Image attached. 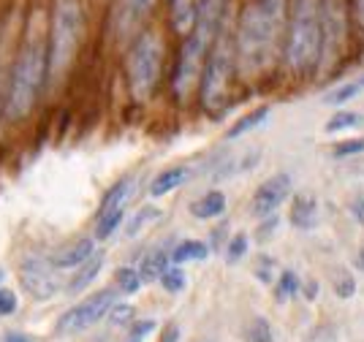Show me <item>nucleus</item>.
Wrapping results in <instances>:
<instances>
[{"instance_id": "31", "label": "nucleus", "mask_w": 364, "mask_h": 342, "mask_svg": "<svg viewBox=\"0 0 364 342\" xmlns=\"http://www.w3.org/2000/svg\"><path fill=\"white\" fill-rule=\"evenodd\" d=\"M161 285H164V291H168V294H180L182 288H185V272L177 267H171L166 274L161 277Z\"/></svg>"}, {"instance_id": "9", "label": "nucleus", "mask_w": 364, "mask_h": 342, "mask_svg": "<svg viewBox=\"0 0 364 342\" xmlns=\"http://www.w3.org/2000/svg\"><path fill=\"white\" fill-rule=\"evenodd\" d=\"M19 283L22 288L38 301H49L60 294V274L58 267L44 258V255H28L22 264H19Z\"/></svg>"}, {"instance_id": "16", "label": "nucleus", "mask_w": 364, "mask_h": 342, "mask_svg": "<svg viewBox=\"0 0 364 342\" xmlns=\"http://www.w3.org/2000/svg\"><path fill=\"white\" fill-rule=\"evenodd\" d=\"M101 267H104V253L98 250V253H92L87 261H82V264L74 269V277L68 280V291H71V294H79V291H85V288H87V285H90L95 277H98Z\"/></svg>"}, {"instance_id": "38", "label": "nucleus", "mask_w": 364, "mask_h": 342, "mask_svg": "<svg viewBox=\"0 0 364 342\" xmlns=\"http://www.w3.org/2000/svg\"><path fill=\"white\" fill-rule=\"evenodd\" d=\"M161 342H180V328L174 326V324L166 326V331L161 334Z\"/></svg>"}, {"instance_id": "33", "label": "nucleus", "mask_w": 364, "mask_h": 342, "mask_svg": "<svg viewBox=\"0 0 364 342\" xmlns=\"http://www.w3.org/2000/svg\"><path fill=\"white\" fill-rule=\"evenodd\" d=\"M334 294L340 299H350L356 294V280H353L350 274H340V277L334 280Z\"/></svg>"}, {"instance_id": "10", "label": "nucleus", "mask_w": 364, "mask_h": 342, "mask_svg": "<svg viewBox=\"0 0 364 342\" xmlns=\"http://www.w3.org/2000/svg\"><path fill=\"white\" fill-rule=\"evenodd\" d=\"M350 0H321V25H323V58L343 49L348 36Z\"/></svg>"}, {"instance_id": "8", "label": "nucleus", "mask_w": 364, "mask_h": 342, "mask_svg": "<svg viewBox=\"0 0 364 342\" xmlns=\"http://www.w3.org/2000/svg\"><path fill=\"white\" fill-rule=\"evenodd\" d=\"M117 288H104V291H95L92 296H87L82 304H76L74 310H68L65 315H60L58 321V334L68 337V334H79V331H87L90 326H95L98 321H104L109 315V310L117 304Z\"/></svg>"}, {"instance_id": "17", "label": "nucleus", "mask_w": 364, "mask_h": 342, "mask_svg": "<svg viewBox=\"0 0 364 342\" xmlns=\"http://www.w3.org/2000/svg\"><path fill=\"white\" fill-rule=\"evenodd\" d=\"M191 177V169H185V166H174V169H166V171H161L158 177L152 179L150 185V196L152 198H161V196L171 193V191H177L180 185H185Z\"/></svg>"}, {"instance_id": "34", "label": "nucleus", "mask_w": 364, "mask_h": 342, "mask_svg": "<svg viewBox=\"0 0 364 342\" xmlns=\"http://www.w3.org/2000/svg\"><path fill=\"white\" fill-rule=\"evenodd\" d=\"M109 315H112V321L117 324V326H122V324H128V321H134V315H136V310L131 307V304H114L112 310H109Z\"/></svg>"}, {"instance_id": "6", "label": "nucleus", "mask_w": 364, "mask_h": 342, "mask_svg": "<svg viewBox=\"0 0 364 342\" xmlns=\"http://www.w3.org/2000/svg\"><path fill=\"white\" fill-rule=\"evenodd\" d=\"M234 71H237V46H234V22L228 11L201 71V104L210 112H218L226 104Z\"/></svg>"}, {"instance_id": "30", "label": "nucleus", "mask_w": 364, "mask_h": 342, "mask_svg": "<svg viewBox=\"0 0 364 342\" xmlns=\"http://www.w3.org/2000/svg\"><path fill=\"white\" fill-rule=\"evenodd\" d=\"M245 255H247V237H245V234H237V237L226 245V261L228 264H237V261H242Z\"/></svg>"}, {"instance_id": "28", "label": "nucleus", "mask_w": 364, "mask_h": 342, "mask_svg": "<svg viewBox=\"0 0 364 342\" xmlns=\"http://www.w3.org/2000/svg\"><path fill=\"white\" fill-rule=\"evenodd\" d=\"M245 340L247 342H274L269 321H264V318H253V321H250V326H247V331H245Z\"/></svg>"}, {"instance_id": "20", "label": "nucleus", "mask_w": 364, "mask_h": 342, "mask_svg": "<svg viewBox=\"0 0 364 342\" xmlns=\"http://www.w3.org/2000/svg\"><path fill=\"white\" fill-rule=\"evenodd\" d=\"M207 253H210V247H207L204 242H198V239H185V242H180V245L171 250V264L201 261V258H207Z\"/></svg>"}, {"instance_id": "5", "label": "nucleus", "mask_w": 364, "mask_h": 342, "mask_svg": "<svg viewBox=\"0 0 364 342\" xmlns=\"http://www.w3.org/2000/svg\"><path fill=\"white\" fill-rule=\"evenodd\" d=\"M85 36V6L82 0H55L52 22L46 33L49 44V76L60 79L74 63Z\"/></svg>"}, {"instance_id": "4", "label": "nucleus", "mask_w": 364, "mask_h": 342, "mask_svg": "<svg viewBox=\"0 0 364 342\" xmlns=\"http://www.w3.org/2000/svg\"><path fill=\"white\" fill-rule=\"evenodd\" d=\"M283 60H286L291 74H310L323 63L321 0H294V3H289Z\"/></svg>"}, {"instance_id": "41", "label": "nucleus", "mask_w": 364, "mask_h": 342, "mask_svg": "<svg viewBox=\"0 0 364 342\" xmlns=\"http://www.w3.org/2000/svg\"><path fill=\"white\" fill-rule=\"evenodd\" d=\"M3 342H31V337H25V334H19V331H9Z\"/></svg>"}, {"instance_id": "32", "label": "nucleus", "mask_w": 364, "mask_h": 342, "mask_svg": "<svg viewBox=\"0 0 364 342\" xmlns=\"http://www.w3.org/2000/svg\"><path fill=\"white\" fill-rule=\"evenodd\" d=\"M256 277L264 285H272V277H274V261H272V258L258 255V258H256Z\"/></svg>"}, {"instance_id": "42", "label": "nucleus", "mask_w": 364, "mask_h": 342, "mask_svg": "<svg viewBox=\"0 0 364 342\" xmlns=\"http://www.w3.org/2000/svg\"><path fill=\"white\" fill-rule=\"evenodd\" d=\"M356 269H359V272H364V245L359 247V253H356Z\"/></svg>"}, {"instance_id": "7", "label": "nucleus", "mask_w": 364, "mask_h": 342, "mask_svg": "<svg viewBox=\"0 0 364 342\" xmlns=\"http://www.w3.org/2000/svg\"><path fill=\"white\" fill-rule=\"evenodd\" d=\"M164 65V38L158 30L144 28L131 41L128 60H125V74H128V90L136 101H147L158 85Z\"/></svg>"}, {"instance_id": "19", "label": "nucleus", "mask_w": 364, "mask_h": 342, "mask_svg": "<svg viewBox=\"0 0 364 342\" xmlns=\"http://www.w3.org/2000/svg\"><path fill=\"white\" fill-rule=\"evenodd\" d=\"M223 209H226V196L220 191H210V193H204L191 204V215L198 220H210V218L223 215Z\"/></svg>"}, {"instance_id": "37", "label": "nucleus", "mask_w": 364, "mask_h": 342, "mask_svg": "<svg viewBox=\"0 0 364 342\" xmlns=\"http://www.w3.org/2000/svg\"><path fill=\"white\" fill-rule=\"evenodd\" d=\"M350 11H353V16H356L359 28L364 30V0H350Z\"/></svg>"}, {"instance_id": "27", "label": "nucleus", "mask_w": 364, "mask_h": 342, "mask_svg": "<svg viewBox=\"0 0 364 342\" xmlns=\"http://www.w3.org/2000/svg\"><path fill=\"white\" fill-rule=\"evenodd\" d=\"M299 294V277H296V272H280V277H277V299L280 301H289L291 296H296Z\"/></svg>"}, {"instance_id": "35", "label": "nucleus", "mask_w": 364, "mask_h": 342, "mask_svg": "<svg viewBox=\"0 0 364 342\" xmlns=\"http://www.w3.org/2000/svg\"><path fill=\"white\" fill-rule=\"evenodd\" d=\"M152 328H155V321H139V324H134V328H131V334H128L125 342H144L150 337Z\"/></svg>"}, {"instance_id": "11", "label": "nucleus", "mask_w": 364, "mask_h": 342, "mask_svg": "<svg viewBox=\"0 0 364 342\" xmlns=\"http://www.w3.org/2000/svg\"><path fill=\"white\" fill-rule=\"evenodd\" d=\"M155 9V0H117L114 9V36L120 41L136 38L139 30L144 28L147 16Z\"/></svg>"}, {"instance_id": "22", "label": "nucleus", "mask_w": 364, "mask_h": 342, "mask_svg": "<svg viewBox=\"0 0 364 342\" xmlns=\"http://www.w3.org/2000/svg\"><path fill=\"white\" fill-rule=\"evenodd\" d=\"M131 196H134V179H122L117 182L112 191L107 193V198L101 201V209L98 212H109V209H125L128 207V201H131Z\"/></svg>"}, {"instance_id": "12", "label": "nucleus", "mask_w": 364, "mask_h": 342, "mask_svg": "<svg viewBox=\"0 0 364 342\" xmlns=\"http://www.w3.org/2000/svg\"><path fill=\"white\" fill-rule=\"evenodd\" d=\"M291 191H294V182H291L289 174H274V177L258 185V191L253 193V201H250V212L256 218H269L289 198Z\"/></svg>"}, {"instance_id": "13", "label": "nucleus", "mask_w": 364, "mask_h": 342, "mask_svg": "<svg viewBox=\"0 0 364 342\" xmlns=\"http://www.w3.org/2000/svg\"><path fill=\"white\" fill-rule=\"evenodd\" d=\"M92 253H95L92 239H79V242H74V245H65V247H60L58 253H52L49 255V261H52L58 269H71V267L76 269L82 261H87Z\"/></svg>"}, {"instance_id": "25", "label": "nucleus", "mask_w": 364, "mask_h": 342, "mask_svg": "<svg viewBox=\"0 0 364 342\" xmlns=\"http://www.w3.org/2000/svg\"><path fill=\"white\" fill-rule=\"evenodd\" d=\"M155 220H161V209H155V207H141V209L136 212V215H134V218L128 220V225H125V237H128V239L139 237V234H141V231H144L147 225L155 223Z\"/></svg>"}, {"instance_id": "26", "label": "nucleus", "mask_w": 364, "mask_h": 342, "mask_svg": "<svg viewBox=\"0 0 364 342\" xmlns=\"http://www.w3.org/2000/svg\"><path fill=\"white\" fill-rule=\"evenodd\" d=\"M114 283H117V291L120 294H139V288L144 285V280H141V274H139V269L134 267H122L114 272Z\"/></svg>"}, {"instance_id": "3", "label": "nucleus", "mask_w": 364, "mask_h": 342, "mask_svg": "<svg viewBox=\"0 0 364 342\" xmlns=\"http://www.w3.org/2000/svg\"><path fill=\"white\" fill-rule=\"evenodd\" d=\"M46 76H49V44L41 28H33L28 41L22 44L11 68V82L6 92V117L25 119L41 95Z\"/></svg>"}, {"instance_id": "24", "label": "nucleus", "mask_w": 364, "mask_h": 342, "mask_svg": "<svg viewBox=\"0 0 364 342\" xmlns=\"http://www.w3.org/2000/svg\"><path fill=\"white\" fill-rule=\"evenodd\" d=\"M364 92V74H359L356 79H350V82H346V85H340V87L334 90V92H329L323 101L332 106H340V104H348V101H353L356 95H362Z\"/></svg>"}, {"instance_id": "15", "label": "nucleus", "mask_w": 364, "mask_h": 342, "mask_svg": "<svg viewBox=\"0 0 364 342\" xmlns=\"http://www.w3.org/2000/svg\"><path fill=\"white\" fill-rule=\"evenodd\" d=\"M204 0H168V14L177 33H188L196 22V14Z\"/></svg>"}, {"instance_id": "18", "label": "nucleus", "mask_w": 364, "mask_h": 342, "mask_svg": "<svg viewBox=\"0 0 364 342\" xmlns=\"http://www.w3.org/2000/svg\"><path fill=\"white\" fill-rule=\"evenodd\" d=\"M316 215H318V204H316V198H310V196H294V201H291V225H296V228H313L316 225Z\"/></svg>"}, {"instance_id": "40", "label": "nucleus", "mask_w": 364, "mask_h": 342, "mask_svg": "<svg viewBox=\"0 0 364 342\" xmlns=\"http://www.w3.org/2000/svg\"><path fill=\"white\" fill-rule=\"evenodd\" d=\"M353 215H356L359 223H364V196H359V201L353 204Z\"/></svg>"}, {"instance_id": "29", "label": "nucleus", "mask_w": 364, "mask_h": 342, "mask_svg": "<svg viewBox=\"0 0 364 342\" xmlns=\"http://www.w3.org/2000/svg\"><path fill=\"white\" fill-rule=\"evenodd\" d=\"M364 152V136H356V139H346L340 144L332 147L334 158H353V155H362Z\"/></svg>"}, {"instance_id": "2", "label": "nucleus", "mask_w": 364, "mask_h": 342, "mask_svg": "<svg viewBox=\"0 0 364 342\" xmlns=\"http://www.w3.org/2000/svg\"><path fill=\"white\" fill-rule=\"evenodd\" d=\"M228 11H231V0H204L193 28L185 33V44H182L177 68H174V92L180 101H185L191 90L201 82L204 63L210 58V49Z\"/></svg>"}, {"instance_id": "23", "label": "nucleus", "mask_w": 364, "mask_h": 342, "mask_svg": "<svg viewBox=\"0 0 364 342\" xmlns=\"http://www.w3.org/2000/svg\"><path fill=\"white\" fill-rule=\"evenodd\" d=\"M362 122H364L362 114L348 112V109H337L332 117L326 119L323 131H326V134H343V131H350V128H359Z\"/></svg>"}, {"instance_id": "21", "label": "nucleus", "mask_w": 364, "mask_h": 342, "mask_svg": "<svg viewBox=\"0 0 364 342\" xmlns=\"http://www.w3.org/2000/svg\"><path fill=\"white\" fill-rule=\"evenodd\" d=\"M269 117V106H258V109H253V112H247V114H242V117L237 119L231 128H228L226 139H240V136L250 134L253 128H258L264 119Z\"/></svg>"}, {"instance_id": "39", "label": "nucleus", "mask_w": 364, "mask_h": 342, "mask_svg": "<svg viewBox=\"0 0 364 342\" xmlns=\"http://www.w3.org/2000/svg\"><path fill=\"white\" fill-rule=\"evenodd\" d=\"M304 296H307V299H316V296H318V283H316V280L304 283Z\"/></svg>"}, {"instance_id": "36", "label": "nucleus", "mask_w": 364, "mask_h": 342, "mask_svg": "<svg viewBox=\"0 0 364 342\" xmlns=\"http://www.w3.org/2000/svg\"><path fill=\"white\" fill-rule=\"evenodd\" d=\"M16 313V294L9 288H0V318Z\"/></svg>"}, {"instance_id": "14", "label": "nucleus", "mask_w": 364, "mask_h": 342, "mask_svg": "<svg viewBox=\"0 0 364 342\" xmlns=\"http://www.w3.org/2000/svg\"><path fill=\"white\" fill-rule=\"evenodd\" d=\"M168 269H171V253H168L166 247H155V250H150L141 258L139 274H141L144 283H152V280H161Z\"/></svg>"}, {"instance_id": "1", "label": "nucleus", "mask_w": 364, "mask_h": 342, "mask_svg": "<svg viewBox=\"0 0 364 342\" xmlns=\"http://www.w3.org/2000/svg\"><path fill=\"white\" fill-rule=\"evenodd\" d=\"M289 22V0H253L234 25L237 71L242 76L264 74L283 52Z\"/></svg>"}]
</instances>
